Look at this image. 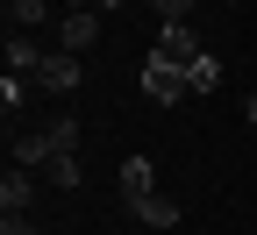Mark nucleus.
Segmentation results:
<instances>
[{
	"label": "nucleus",
	"instance_id": "nucleus-4",
	"mask_svg": "<svg viewBox=\"0 0 257 235\" xmlns=\"http://www.w3.org/2000/svg\"><path fill=\"white\" fill-rule=\"evenodd\" d=\"M150 192H157V164H150V157H121V207L136 214Z\"/></svg>",
	"mask_w": 257,
	"mask_h": 235
},
{
	"label": "nucleus",
	"instance_id": "nucleus-16",
	"mask_svg": "<svg viewBox=\"0 0 257 235\" xmlns=\"http://www.w3.org/2000/svg\"><path fill=\"white\" fill-rule=\"evenodd\" d=\"M157 22H186V0H157Z\"/></svg>",
	"mask_w": 257,
	"mask_h": 235
},
{
	"label": "nucleus",
	"instance_id": "nucleus-2",
	"mask_svg": "<svg viewBox=\"0 0 257 235\" xmlns=\"http://www.w3.org/2000/svg\"><path fill=\"white\" fill-rule=\"evenodd\" d=\"M100 29H107V15H100V8H64V22H57V50L86 57L93 43H100Z\"/></svg>",
	"mask_w": 257,
	"mask_h": 235
},
{
	"label": "nucleus",
	"instance_id": "nucleus-18",
	"mask_svg": "<svg viewBox=\"0 0 257 235\" xmlns=\"http://www.w3.org/2000/svg\"><path fill=\"white\" fill-rule=\"evenodd\" d=\"M64 8H100V0H64Z\"/></svg>",
	"mask_w": 257,
	"mask_h": 235
},
{
	"label": "nucleus",
	"instance_id": "nucleus-14",
	"mask_svg": "<svg viewBox=\"0 0 257 235\" xmlns=\"http://www.w3.org/2000/svg\"><path fill=\"white\" fill-rule=\"evenodd\" d=\"M8 15H15V29H43L50 22V0H8Z\"/></svg>",
	"mask_w": 257,
	"mask_h": 235
},
{
	"label": "nucleus",
	"instance_id": "nucleus-9",
	"mask_svg": "<svg viewBox=\"0 0 257 235\" xmlns=\"http://www.w3.org/2000/svg\"><path fill=\"white\" fill-rule=\"evenodd\" d=\"M214 86H221V57H214V50H200V57L186 64V93H193V100H207Z\"/></svg>",
	"mask_w": 257,
	"mask_h": 235
},
{
	"label": "nucleus",
	"instance_id": "nucleus-3",
	"mask_svg": "<svg viewBox=\"0 0 257 235\" xmlns=\"http://www.w3.org/2000/svg\"><path fill=\"white\" fill-rule=\"evenodd\" d=\"M79 79H86V64H79L72 50H50V57L36 64V86H43V93H79Z\"/></svg>",
	"mask_w": 257,
	"mask_h": 235
},
{
	"label": "nucleus",
	"instance_id": "nucleus-5",
	"mask_svg": "<svg viewBox=\"0 0 257 235\" xmlns=\"http://www.w3.org/2000/svg\"><path fill=\"white\" fill-rule=\"evenodd\" d=\"M8 157L22 164V171H43L57 150H50V136H43V128H8Z\"/></svg>",
	"mask_w": 257,
	"mask_h": 235
},
{
	"label": "nucleus",
	"instance_id": "nucleus-7",
	"mask_svg": "<svg viewBox=\"0 0 257 235\" xmlns=\"http://www.w3.org/2000/svg\"><path fill=\"white\" fill-rule=\"evenodd\" d=\"M157 50H165V57H200L207 43H200V29H193V22H165V29H157Z\"/></svg>",
	"mask_w": 257,
	"mask_h": 235
},
{
	"label": "nucleus",
	"instance_id": "nucleus-17",
	"mask_svg": "<svg viewBox=\"0 0 257 235\" xmlns=\"http://www.w3.org/2000/svg\"><path fill=\"white\" fill-rule=\"evenodd\" d=\"M243 121H250V128H257V86H250V100H243Z\"/></svg>",
	"mask_w": 257,
	"mask_h": 235
},
{
	"label": "nucleus",
	"instance_id": "nucleus-11",
	"mask_svg": "<svg viewBox=\"0 0 257 235\" xmlns=\"http://www.w3.org/2000/svg\"><path fill=\"white\" fill-rule=\"evenodd\" d=\"M29 86H36V79H22V72H8V79H0V107H8V128L22 121V107H29Z\"/></svg>",
	"mask_w": 257,
	"mask_h": 235
},
{
	"label": "nucleus",
	"instance_id": "nucleus-6",
	"mask_svg": "<svg viewBox=\"0 0 257 235\" xmlns=\"http://www.w3.org/2000/svg\"><path fill=\"white\" fill-rule=\"evenodd\" d=\"M29 207H36V171L8 164V178H0V214H29Z\"/></svg>",
	"mask_w": 257,
	"mask_h": 235
},
{
	"label": "nucleus",
	"instance_id": "nucleus-12",
	"mask_svg": "<svg viewBox=\"0 0 257 235\" xmlns=\"http://www.w3.org/2000/svg\"><path fill=\"white\" fill-rule=\"evenodd\" d=\"M43 136H50L57 157H79V121H43Z\"/></svg>",
	"mask_w": 257,
	"mask_h": 235
},
{
	"label": "nucleus",
	"instance_id": "nucleus-8",
	"mask_svg": "<svg viewBox=\"0 0 257 235\" xmlns=\"http://www.w3.org/2000/svg\"><path fill=\"white\" fill-rule=\"evenodd\" d=\"M50 50L36 43V36H29V29H22V36H8V72H22V79H36V64H43Z\"/></svg>",
	"mask_w": 257,
	"mask_h": 235
},
{
	"label": "nucleus",
	"instance_id": "nucleus-10",
	"mask_svg": "<svg viewBox=\"0 0 257 235\" xmlns=\"http://www.w3.org/2000/svg\"><path fill=\"white\" fill-rule=\"evenodd\" d=\"M136 221H143V228H179L186 214H179V199H172V192H150L143 207H136Z\"/></svg>",
	"mask_w": 257,
	"mask_h": 235
},
{
	"label": "nucleus",
	"instance_id": "nucleus-15",
	"mask_svg": "<svg viewBox=\"0 0 257 235\" xmlns=\"http://www.w3.org/2000/svg\"><path fill=\"white\" fill-rule=\"evenodd\" d=\"M0 235H43L36 214H0Z\"/></svg>",
	"mask_w": 257,
	"mask_h": 235
},
{
	"label": "nucleus",
	"instance_id": "nucleus-13",
	"mask_svg": "<svg viewBox=\"0 0 257 235\" xmlns=\"http://www.w3.org/2000/svg\"><path fill=\"white\" fill-rule=\"evenodd\" d=\"M43 178H50L57 192H79V157H50V164H43Z\"/></svg>",
	"mask_w": 257,
	"mask_h": 235
},
{
	"label": "nucleus",
	"instance_id": "nucleus-1",
	"mask_svg": "<svg viewBox=\"0 0 257 235\" xmlns=\"http://www.w3.org/2000/svg\"><path fill=\"white\" fill-rule=\"evenodd\" d=\"M143 100H157V107H179V100H186V57L150 50V57H143Z\"/></svg>",
	"mask_w": 257,
	"mask_h": 235
}]
</instances>
